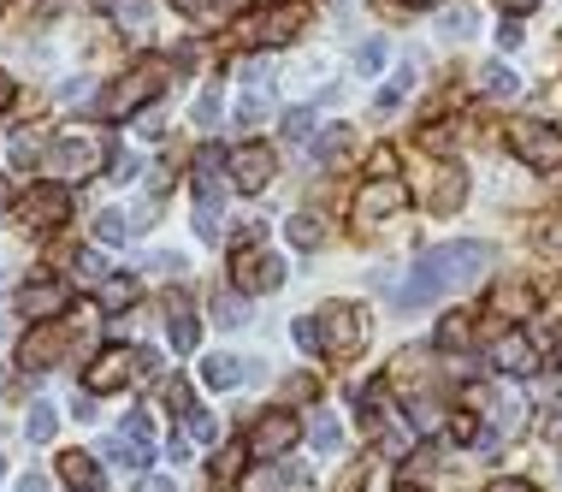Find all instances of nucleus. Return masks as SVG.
Wrapping results in <instances>:
<instances>
[{
    "label": "nucleus",
    "instance_id": "1",
    "mask_svg": "<svg viewBox=\"0 0 562 492\" xmlns=\"http://www.w3.org/2000/svg\"><path fill=\"white\" fill-rule=\"evenodd\" d=\"M491 261H497V250L491 243H474V237H462V243H438V250H427V256L414 261V273H408V285L391 303L397 309H427V303H438V296L450 291V285H474L480 273H491Z\"/></svg>",
    "mask_w": 562,
    "mask_h": 492
},
{
    "label": "nucleus",
    "instance_id": "2",
    "mask_svg": "<svg viewBox=\"0 0 562 492\" xmlns=\"http://www.w3.org/2000/svg\"><path fill=\"white\" fill-rule=\"evenodd\" d=\"M232 279L243 285V291H278V285H285V261L278 256H254V250H237Z\"/></svg>",
    "mask_w": 562,
    "mask_h": 492
},
{
    "label": "nucleus",
    "instance_id": "3",
    "mask_svg": "<svg viewBox=\"0 0 562 492\" xmlns=\"http://www.w3.org/2000/svg\"><path fill=\"white\" fill-rule=\"evenodd\" d=\"M509 142H515V155L533 160V166H557L562 160V131H551V125H515Z\"/></svg>",
    "mask_w": 562,
    "mask_h": 492
},
{
    "label": "nucleus",
    "instance_id": "4",
    "mask_svg": "<svg viewBox=\"0 0 562 492\" xmlns=\"http://www.w3.org/2000/svg\"><path fill=\"white\" fill-rule=\"evenodd\" d=\"M19 309H24V315H36V320L65 315V309H72V285H59V279H30V285L19 291Z\"/></svg>",
    "mask_w": 562,
    "mask_h": 492
},
{
    "label": "nucleus",
    "instance_id": "5",
    "mask_svg": "<svg viewBox=\"0 0 562 492\" xmlns=\"http://www.w3.org/2000/svg\"><path fill=\"white\" fill-rule=\"evenodd\" d=\"M148 89H160V65H136L131 78L118 83V96L107 101V113H131L136 101H148Z\"/></svg>",
    "mask_w": 562,
    "mask_h": 492
},
{
    "label": "nucleus",
    "instance_id": "6",
    "mask_svg": "<svg viewBox=\"0 0 562 492\" xmlns=\"http://www.w3.org/2000/svg\"><path fill=\"white\" fill-rule=\"evenodd\" d=\"M24 214L36 219V226H59V219L72 214V196H65L59 184H42V190H30V202H24Z\"/></svg>",
    "mask_w": 562,
    "mask_h": 492
},
{
    "label": "nucleus",
    "instance_id": "7",
    "mask_svg": "<svg viewBox=\"0 0 562 492\" xmlns=\"http://www.w3.org/2000/svg\"><path fill=\"white\" fill-rule=\"evenodd\" d=\"M232 173H237V190H261L272 178V149H237Z\"/></svg>",
    "mask_w": 562,
    "mask_h": 492
},
{
    "label": "nucleus",
    "instance_id": "8",
    "mask_svg": "<svg viewBox=\"0 0 562 492\" xmlns=\"http://www.w3.org/2000/svg\"><path fill=\"white\" fill-rule=\"evenodd\" d=\"M291 439H296V421H291V415H267V421L249 434V451H254V457H272V451H285Z\"/></svg>",
    "mask_w": 562,
    "mask_h": 492
},
{
    "label": "nucleus",
    "instance_id": "9",
    "mask_svg": "<svg viewBox=\"0 0 562 492\" xmlns=\"http://www.w3.org/2000/svg\"><path fill=\"white\" fill-rule=\"evenodd\" d=\"M397 208H403V190H397V184H368L361 202H355V219L368 226V219H385V214H397Z\"/></svg>",
    "mask_w": 562,
    "mask_h": 492
},
{
    "label": "nucleus",
    "instance_id": "10",
    "mask_svg": "<svg viewBox=\"0 0 562 492\" xmlns=\"http://www.w3.org/2000/svg\"><path fill=\"white\" fill-rule=\"evenodd\" d=\"M131 362H136L131 350H107L95 368H89V386H95V392H118V386L131 380Z\"/></svg>",
    "mask_w": 562,
    "mask_h": 492
},
{
    "label": "nucleus",
    "instance_id": "11",
    "mask_svg": "<svg viewBox=\"0 0 562 492\" xmlns=\"http://www.w3.org/2000/svg\"><path fill=\"white\" fill-rule=\"evenodd\" d=\"M243 374H249V362H243V356H208V362H201V380H208L214 392H237Z\"/></svg>",
    "mask_w": 562,
    "mask_h": 492
},
{
    "label": "nucleus",
    "instance_id": "12",
    "mask_svg": "<svg viewBox=\"0 0 562 492\" xmlns=\"http://www.w3.org/2000/svg\"><path fill=\"white\" fill-rule=\"evenodd\" d=\"M59 474H65L78 492H101V480H107V474H101V463H95V457H83V451H65V457H59Z\"/></svg>",
    "mask_w": 562,
    "mask_h": 492
},
{
    "label": "nucleus",
    "instance_id": "13",
    "mask_svg": "<svg viewBox=\"0 0 562 492\" xmlns=\"http://www.w3.org/2000/svg\"><path fill=\"white\" fill-rule=\"evenodd\" d=\"M491 362H497V368H509V374H533V362H539V356H533V344H527L521 333H509V338H497Z\"/></svg>",
    "mask_w": 562,
    "mask_h": 492
},
{
    "label": "nucleus",
    "instance_id": "14",
    "mask_svg": "<svg viewBox=\"0 0 562 492\" xmlns=\"http://www.w3.org/2000/svg\"><path fill=\"white\" fill-rule=\"evenodd\" d=\"M59 350H65V333H36V338L19 350V362H24V368H54Z\"/></svg>",
    "mask_w": 562,
    "mask_h": 492
},
{
    "label": "nucleus",
    "instance_id": "15",
    "mask_svg": "<svg viewBox=\"0 0 562 492\" xmlns=\"http://www.w3.org/2000/svg\"><path fill=\"white\" fill-rule=\"evenodd\" d=\"M243 463H249V439H237L232 451H219L214 457V492H232L237 474H243Z\"/></svg>",
    "mask_w": 562,
    "mask_h": 492
},
{
    "label": "nucleus",
    "instance_id": "16",
    "mask_svg": "<svg viewBox=\"0 0 562 492\" xmlns=\"http://www.w3.org/2000/svg\"><path fill=\"white\" fill-rule=\"evenodd\" d=\"M48 160H54V166H72V173H89V166H95L101 160V149L95 142H78V137H65V142H54V149H48Z\"/></svg>",
    "mask_w": 562,
    "mask_h": 492
},
{
    "label": "nucleus",
    "instance_id": "17",
    "mask_svg": "<svg viewBox=\"0 0 562 492\" xmlns=\"http://www.w3.org/2000/svg\"><path fill=\"white\" fill-rule=\"evenodd\" d=\"M320 327H331V350H349V344H355V327H361V315H355V309H326V315H320Z\"/></svg>",
    "mask_w": 562,
    "mask_h": 492
},
{
    "label": "nucleus",
    "instance_id": "18",
    "mask_svg": "<svg viewBox=\"0 0 562 492\" xmlns=\"http://www.w3.org/2000/svg\"><path fill=\"white\" fill-rule=\"evenodd\" d=\"M101 451L113 457V463H131L136 474L148 469V439H131V434H118V439H107V445H101Z\"/></svg>",
    "mask_w": 562,
    "mask_h": 492
},
{
    "label": "nucleus",
    "instance_id": "19",
    "mask_svg": "<svg viewBox=\"0 0 562 492\" xmlns=\"http://www.w3.org/2000/svg\"><path fill=\"white\" fill-rule=\"evenodd\" d=\"M113 19H118V30L125 36H148V0H113Z\"/></svg>",
    "mask_w": 562,
    "mask_h": 492
},
{
    "label": "nucleus",
    "instance_id": "20",
    "mask_svg": "<svg viewBox=\"0 0 562 492\" xmlns=\"http://www.w3.org/2000/svg\"><path fill=\"white\" fill-rule=\"evenodd\" d=\"M296 24H302V6H278V12H267V42H291Z\"/></svg>",
    "mask_w": 562,
    "mask_h": 492
},
{
    "label": "nucleus",
    "instance_id": "21",
    "mask_svg": "<svg viewBox=\"0 0 562 492\" xmlns=\"http://www.w3.org/2000/svg\"><path fill=\"white\" fill-rule=\"evenodd\" d=\"M42 155H48V149H42L36 131H19V137H12V166H19V173H30Z\"/></svg>",
    "mask_w": 562,
    "mask_h": 492
},
{
    "label": "nucleus",
    "instance_id": "22",
    "mask_svg": "<svg viewBox=\"0 0 562 492\" xmlns=\"http://www.w3.org/2000/svg\"><path fill=\"white\" fill-rule=\"evenodd\" d=\"M54 421H59V415H54V404H42V397H36V404H30V421H24V434H30V439L42 445V439H54Z\"/></svg>",
    "mask_w": 562,
    "mask_h": 492
},
{
    "label": "nucleus",
    "instance_id": "23",
    "mask_svg": "<svg viewBox=\"0 0 562 492\" xmlns=\"http://www.w3.org/2000/svg\"><path fill=\"white\" fill-rule=\"evenodd\" d=\"M349 142H355V137H349L344 125H331L326 137L314 142V160H344V149H349Z\"/></svg>",
    "mask_w": 562,
    "mask_h": 492
},
{
    "label": "nucleus",
    "instance_id": "24",
    "mask_svg": "<svg viewBox=\"0 0 562 492\" xmlns=\"http://www.w3.org/2000/svg\"><path fill=\"white\" fill-rule=\"evenodd\" d=\"M308 439H314V451H338V445H344V434H338V421H331V415H314Z\"/></svg>",
    "mask_w": 562,
    "mask_h": 492
},
{
    "label": "nucleus",
    "instance_id": "25",
    "mask_svg": "<svg viewBox=\"0 0 562 492\" xmlns=\"http://www.w3.org/2000/svg\"><path fill=\"white\" fill-rule=\"evenodd\" d=\"M195 338H201V333H195V320L184 315V309H172V350H178V356H190V350H195Z\"/></svg>",
    "mask_w": 562,
    "mask_h": 492
},
{
    "label": "nucleus",
    "instance_id": "26",
    "mask_svg": "<svg viewBox=\"0 0 562 492\" xmlns=\"http://www.w3.org/2000/svg\"><path fill=\"white\" fill-rule=\"evenodd\" d=\"M125 303H136V285H131V279H107V285H101V309H113V315H118Z\"/></svg>",
    "mask_w": 562,
    "mask_h": 492
},
{
    "label": "nucleus",
    "instance_id": "27",
    "mask_svg": "<svg viewBox=\"0 0 562 492\" xmlns=\"http://www.w3.org/2000/svg\"><path fill=\"white\" fill-rule=\"evenodd\" d=\"M485 89H491V96H515V89H521V83H515V72H509V65H485Z\"/></svg>",
    "mask_w": 562,
    "mask_h": 492
},
{
    "label": "nucleus",
    "instance_id": "28",
    "mask_svg": "<svg viewBox=\"0 0 562 492\" xmlns=\"http://www.w3.org/2000/svg\"><path fill=\"white\" fill-rule=\"evenodd\" d=\"M125 232H131V219H125V214H101V219H95V237H101V243H125Z\"/></svg>",
    "mask_w": 562,
    "mask_h": 492
},
{
    "label": "nucleus",
    "instance_id": "29",
    "mask_svg": "<svg viewBox=\"0 0 562 492\" xmlns=\"http://www.w3.org/2000/svg\"><path fill=\"white\" fill-rule=\"evenodd\" d=\"M291 243H296V250H314V243H320V226H314L308 214H296L291 219Z\"/></svg>",
    "mask_w": 562,
    "mask_h": 492
},
{
    "label": "nucleus",
    "instance_id": "30",
    "mask_svg": "<svg viewBox=\"0 0 562 492\" xmlns=\"http://www.w3.org/2000/svg\"><path fill=\"white\" fill-rule=\"evenodd\" d=\"M456 344H467V320L462 315H450L444 327H438V350H456Z\"/></svg>",
    "mask_w": 562,
    "mask_h": 492
},
{
    "label": "nucleus",
    "instance_id": "31",
    "mask_svg": "<svg viewBox=\"0 0 562 492\" xmlns=\"http://www.w3.org/2000/svg\"><path fill=\"white\" fill-rule=\"evenodd\" d=\"M214 315L225 320V327H237V320H249V303H243V296H219V303H214Z\"/></svg>",
    "mask_w": 562,
    "mask_h": 492
},
{
    "label": "nucleus",
    "instance_id": "32",
    "mask_svg": "<svg viewBox=\"0 0 562 492\" xmlns=\"http://www.w3.org/2000/svg\"><path fill=\"white\" fill-rule=\"evenodd\" d=\"M195 232H201V237L219 232V202L214 196H201V208H195Z\"/></svg>",
    "mask_w": 562,
    "mask_h": 492
},
{
    "label": "nucleus",
    "instance_id": "33",
    "mask_svg": "<svg viewBox=\"0 0 562 492\" xmlns=\"http://www.w3.org/2000/svg\"><path fill=\"white\" fill-rule=\"evenodd\" d=\"M355 65H361V72H379V65H385V42H361V48H355Z\"/></svg>",
    "mask_w": 562,
    "mask_h": 492
},
{
    "label": "nucleus",
    "instance_id": "34",
    "mask_svg": "<svg viewBox=\"0 0 562 492\" xmlns=\"http://www.w3.org/2000/svg\"><path fill=\"white\" fill-rule=\"evenodd\" d=\"M527 309H533L527 291H497V315H527Z\"/></svg>",
    "mask_w": 562,
    "mask_h": 492
},
{
    "label": "nucleus",
    "instance_id": "35",
    "mask_svg": "<svg viewBox=\"0 0 562 492\" xmlns=\"http://www.w3.org/2000/svg\"><path fill=\"white\" fill-rule=\"evenodd\" d=\"M195 125H219V89H208L195 101Z\"/></svg>",
    "mask_w": 562,
    "mask_h": 492
},
{
    "label": "nucleus",
    "instance_id": "36",
    "mask_svg": "<svg viewBox=\"0 0 562 492\" xmlns=\"http://www.w3.org/2000/svg\"><path fill=\"white\" fill-rule=\"evenodd\" d=\"M83 96H89V78H72V83H65V89H59V101H65V107H78Z\"/></svg>",
    "mask_w": 562,
    "mask_h": 492
},
{
    "label": "nucleus",
    "instance_id": "37",
    "mask_svg": "<svg viewBox=\"0 0 562 492\" xmlns=\"http://www.w3.org/2000/svg\"><path fill=\"white\" fill-rule=\"evenodd\" d=\"M125 427H131V439H148V434H155V427H148V415H142V410H131V415H125Z\"/></svg>",
    "mask_w": 562,
    "mask_h": 492
},
{
    "label": "nucleus",
    "instance_id": "38",
    "mask_svg": "<svg viewBox=\"0 0 562 492\" xmlns=\"http://www.w3.org/2000/svg\"><path fill=\"white\" fill-rule=\"evenodd\" d=\"M544 434L562 439V404H551V410H544Z\"/></svg>",
    "mask_w": 562,
    "mask_h": 492
},
{
    "label": "nucleus",
    "instance_id": "39",
    "mask_svg": "<svg viewBox=\"0 0 562 492\" xmlns=\"http://www.w3.org/2000/svg\"><path fill=\"white\" fill-rule=\"evenodd\" d=\"M308 119H314V113L302 107V113H291V119H285V131H291V137H302V131H308Z\"/></svg>",
    "mask_w": 562,
    "mask_h": 492
},
{
    "label": "nucleus",
    "instance_id": "40",
    "mask_svg": "<svg viewBox=\"0 0 562 492\" xmlns=\"http://www.w3.org/2000/svg\"><path fill=\"white\" fill-rule=\"evenodd\" d=\"M485 492H539V487H527V480H491Z\"/></svg>",
    "mask_w": 562,
    "mask_h": 492
},
{
    "label": "nucleus",
    "instance_id": "41",
    "mask_svg": "<svg viewBox=\"0 0 562 492\" xmlns=\"http://www.w3.org/2000/svg\"><path fill=\"white\" fill-rule=\"evenodd\" d=\"M78 273L83 279H101V256H78Z\"/></svg>",
    "mask_w": 562,
    "mask_h": 492
},
{
    "label": "nucleus",
    "instance_id": "42",
    "mask_svg": "<svg viewBox=\"0 0 562 492\" xmlns=\"http://www.w3.org/2000/svg\"><path fill=\"white\" fill-rule=\"evenodd\" d=\"M136 492H172V480H166V474H148V480H142Z\"/></svg>",
    "mask_w": 562,
    "mask_h": 492
},
{
    "label": "nucleus",
    "instance_id": "43",
    "mask_svg": "<svg viewBox=\"0 0 562 492\" xmlns=\"http://www.w3.org/2000/svg\"><path fill=\"white\" fill-rule=\"evenodd\" d=\"M19 492H48V480H42V474H24V480H19Z\"/></svg>",
    "mask_w": 562,
    "mask_h": 492
},
{
    "label": "nucleus",
    "instance_id": "44",
    "mask_svg": "<svg viewBox=\"0 0 562 492\" xmlns=\"http://www.w3.org/2000/svg\"><path fill=\"white\" fill-rule=\"evenodd\" d=\"M12 107V83H6V72H0V113Z\"/></svg>",
    "mask_w": 562,
    "mask_h": 492
},
{
    "label": "nucleus",
    "instance_id": "45",
    "mask_svg": "<svg viewBox=\"0 0 562 492\" xmlns=\"http://www.w3.org/2000/svg\"><path fill=\"white\" fill-rule=\"evenodd\" d=\"M551 243H557V250H562V219H557V226H551Z\"/></svg>",
    "mask_w": 562,
    "mask_h": 492
},
{
    "label": "nucleus",
    "instance_id": "46",
    "mask_svg": "<svg viewBox=\"0 0 562 492\" xmlns=\"http://www.w3.org/2000/svg\"><path fill=\"white\" fill-rule=\"evenodd\" d=\"M178 6H190V12H201V6H208V0H178Z\"/></svg>",
    "mask_w": 562,
    "mask_h": 492
},
{
    "label": "nucleus",
    "instance_id": "47",
    "mask_svg": "<svg viewBox=\"0 0 562 492\" xmlns=\"http://www.w3.org/2000/svg\"><path fill=\"white\" fill-rule=\"evenodd\" d=\"M0 397H6V368H0Z\"/></svg>",
    "mask_w": 562,
    "mask_h": 492
}]
</instances>
